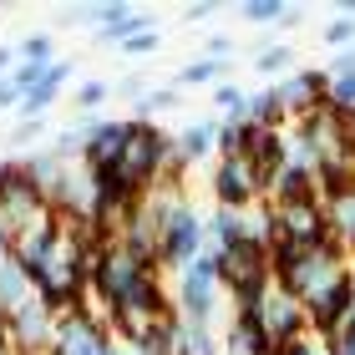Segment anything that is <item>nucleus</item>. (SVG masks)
I'll return each instance as SVG.
<instances>
[{
    "label": "nucleus",
    "instance_id": "obj_1",
    "mask_svg": "<svg viewBox=\"0 0 355 355\" xmlns=\"http://www.w3.org/2000/svg\"><path fill=\"white\" fill-rule=\"evenodd\" d=\"M56 320L61 315L41 295H31L15 310H0V355H51Z\"/></svg>",
    "mask_w": 355,
    "mask_h": 355
},
{
    "label": "nucleus",
    "instance_id": "obj_2",
    "mask_svg": "<svg viewBox=\"0 0 355 355\" xmlns=\"http://www.w3.org/2000/svg\"><path fill=\"white\" fill-rule=\"evenodd\" d=\"M173 304L183 320L214 325L218 304H223V279H218V249H203L183 274H173Z\"/></svg>",
    "mask_w": 355,
    "mask_h": 355
},
{
    "label": "nucleus",
    "instance_id": "obj_3",
    "mask_svg": "<svg viewBox=\"0 0 355 355\" xmlns=\"http://www.w3.org/2000/svg\"><path fill=\"white\" fill-rule=\"evenodd\" d=\"M208 193H214V208L249 214V208L264 203V178L254 173L249 157H214V168H208Z\"/></svg>",
    "mask_w": 355,
    "mask_h": 355
},
{
    "label": "nucleus",
    "instance_id": "obj_4",
    "mask_svg": "<svg viewBox=\"0 0 355 355\" xmlns=\"http://www.w3.org/2000/svg\"><path fill=\"white\" fill-rule=\"evenodd\" d=\"M148 274H153V264L132 259L122 244H107L102 259H96V274H92V295H102L112 310H122V304L142 289V279H148Z\"/></svg>",
    "mask_w": 355,
    "mask_h": 355
},
{
    "label": "nucleus",
    "instance_id": "obj_5",
    "mask_svg": "<svg viewBox=\"0 0 355 355\" xmlns=\"http://www.w3.org/2000/svg\"><path fill=\"white\" fill-rule=\"evenodd\" d=\"M51 198L31 183V173L21 157H0V218L10 223V229H26L31 218H41Z\"/></svg>",
    "mask_w": 355,
    "mask_h": 355
},
{
    "label": "nucleus",
    "instance_id": "obj_6",
    "mask_svg": "<svg viewBox=\"0 0 355 355\" xmlns=\"http://www.w3.org/2000/svg\"><path fill=\"white\" fill-rule=\"evenodd\" d=\"M112 350H117V335H112V325H102L92 310H67L56 320L51 355H112Z\"/></svg>",
    "mask_w": 355,
    "mask_h": 355
},
{
    "label": "nucleus",
    "instance_id": "obj_7",
    "mask_svg": "<svg viewBox=\"0 0 355 355\" xmlns=\"http://www.w3.org/2000/svg\"><path fill=\"white\" fill-rule=\"evenodd\" d=\"M274 92H279V102L289 107V117H310V112H320L330 102V71L325 67H300V71H289L274 82Z\"/></svg>",
    "mask_w": 355,
    "mask_h": 355
},
{
    "label": "nucleus",
    "instance_id": "obj_8",
    "mask_svg": "<svg viewBox=\"0 0 355 355\" xmlns=\"http://www.w3.org/2000/svg\"><path fill=\"white\" fill-rule=\"evenodd\" d=\"M254 315L264 320V330L274 335V345H289V340H300V335H310V315H304V304L289 295V289H279V284L254 304Z\"/></svg>",
    "mask_w": 355,
    "mask_h": 355
},
{
    "label": "nucleus",
    "instance_id": "obj_9",
    "mask_svg": "<svg viewBox=\"0 0 355 355\" xmlns=\"http://www.w3.org/2000/svg\"><path fill=\"white\" fill-rule=\"evenodd\" d=\"M127 142H132V117H102L87 132V153H82V163L92 173H102V168H117L122 163V153H127Z\"/></svg>",
    "mask_w": 355,
    "mask_h": 355
},
{
    "label": "nucleus",
    "instance_id": "obj_10",
    "mask_svg": "<svg viewBox=\"0 0 355 355\" xmlns=\"http://www.w3.org/2000/svg\"><path fill=\"white\" fill-rule=\"evenodd\" d=\"M92 26H96V36H92L96 46H122L157 21H153V10H137V6H92Z\"/></svg>",
    "mask_w": 355,
    "mask_h": 355
},
{
    "label": "nucleus",
    "instance_id": "obj_11",
    "mask_svg": "<svg viewBox=\"0 0 355 355\" xmlns=\"http://www.w3.org/2000/svg\"><path fill=\"white\" fill-rule=\"evenodd\" d=\"M274 335L264 330V320L254 310H234L229 315V335H223V355H274Z\"/></svg>",
    "mask_w": 355,
    "mask_h": 355
},
{
    "label": "nucleus",
    "instance_id": "obj_12",
    "mask_svg": "<svg viewBox=\"0 0 355 355\" xmlns=\"http://www.w3.org/2000/svg\"><path fill=\"white\" fill-rule=\"evenodd\" d=\"M218 127H223V117H193L183 132H173L178 163H183V168H198V163H208V153L218 157Z\"/></svg>",
    "mask_w": 355,
    "mask_h": 355
},
{
    "label": "nucleus",
    "instance_id": "obj_13",
    "mask_svg": "<svg viewBox=\"0 0 355 355\" xmlns=\"http://www.w3.org/2000/svg\"><path fill=\"white\" fill-rule=\"evenodd\" d=\"M67 76H76V61H67V56H61V61H51V67H46V82H41L36 92H26V96H21V107H15V112H21V122H36L41 112H46V107H51L56 96H61Z\"/></svg>",
    "mask_w": 355,
    "mask_h": 355
},
{
    "label": "nucleus",
    "instance_id": "obj_14",
    "mask_svg": "<svg viewBox=\"0 0 355 355\" xmlns=\"http://www.w3.org/2000/svg\"><path fill=\"white\" fill-rule=\"evenodd\" d=\"M239 117L254 122V127H264V132H289V127H295V117H289V107L279 102V92H274V87L249 92V102H244Z\"/></svg>",
    "mask_w": 355,
    "mask_h": 355
},
{
    "label": "nucleus",
    "instance_id": "obj_15",
    "mask_svg": "<svg viewBox=\"0 0 355 355\" xmlns=\"http://www.w3.org/2000/svg\"><path fill=\"white\" fill-rule=\"evenodd\" d=\"M173 355H223V340L214 335V325H198V320L178 315V325H173Z\"/></svg>",
    "mask_w": 355,
    "mask_h": 355
},
{
    "label": "nucleus",
    "instance_id": "obj_16",
    "mask_svg": "<svg viewBox=\"0 0 355 355\" xmlns=\"http://www.w3.org/2000/svg\"><path fill=\"white\" fill-rule=\"evenodd\" d=\"M21 163H26V173H31V183H36L41 193H46V198H51V193L61 188V178H67V157H61L56 148H36V153H26L21 157Z\"/></svg>",
    "mask_w": 355,
    "mask_h": 355
},
{
    "label": "nucleus",
    "instance_id": "obj_17",
    "mask_svg": "<svg viewBox=\"0 0 355 355\" xmlns=\"http://www.w3.org/2000/svg\"><path fill=\"white\" fill-rule=\"evenodd\" d=\"M31 295H36L31 274H26V269L6 254V259H0V310H15V304H26Z\"/></svg>",
    "mask_w": 355,
    "mask_h": 355
},
{
    "label": "nucleus",
    "instance_id": "obj_18",
    "mask_svg": "<svg viewBox=\"0 0 355 355\" xmlns=\"http://www.w3.org/2000/svg\"><path fill=\"white\" fill-rule=\"evenodd\" d=\"M223 71H229V61L198 56V61H188V67H178L173 87H178V92H188V87H218V76H223Z\"/></svg>",
    "mask_w": 355,
    "mask_h": 355
},
{
    "label": "nucleus",
    "instance_id": "obj_19",
    "mask_svg": "<svg viewBox=\"0 0 355 355\" xmlns=\"http://www.w3.org/2000/svg\"><path fill=\"white\" fill-rule=\"evenodd\" d=\"M289 67H295V46H289V41H274V46H264V51L254 56V71H259V76L289 71Z\"/></svg>",
    "mask_w": 355,
    "mask_h": 355
},
{
    "label": "nucleus",
    "instance_id": "obj_20",
    "mask_svg": "<svg viewBox=\"0 0 355 355\" xmlns=\"http://www.w3.org/2000/svg\"><path fill=\"white\" fill-rule=\"evenodd\" d=\"M15 56H21V61H36V67H51V61H56V41L46 36V31H31V36L15 46Z\"/></svg>",
    "mask_w": 355,
    "mask_h": 355
},
{
    "label": "nucleus",
    "instance_id": "obj_21",
    "mask_svg": "<svg viewBox=\"0 0 355 355\" xmlns=\"http://www.w3.org/2000/svg\"><path fill=\"white\" fill-rule=\"evenodd\" d=\"M239 15H244L249 26H284L289 6H279V0H254V6H239Z\"/></svg>",
    "mask_w": 355,
    "mask_h": 355
},
{
    "label": "nucleus",
    "instance_id": "obj_22",
    "mask_svg": "<svg viewBox=\"0 0 355 355\" xmlns=\"http://www.w3.org/2000/svg\"><path fill=\"white\" fill-rule=\"evenodd\" d=\"M320 41L335 46V51H355V21H350V15H335V21H325Z\"/></svg>",
    "mask_w": 355,
    "mask_h": 355
},
{
    "label": "nucleus",
    "instance_id": "obj_23",
    "mask_svg": "<svg viewBox=\"0 0 355 355\" xmlns=\"http://www.w3.org/2000/svg\"><path fill=\"white\" fill-rule=\"evenodd\" d=\"M244 102H249V92H244V87H234V82H218V87H214V107H218V117H239V112H244Z\"/></svg>",
    "mask_w": 355,
    "mask_h": 355
},
{
    "label": "nucleus",
    "instance_id": "obj_24",
    "mask_svg": "<svg viewBox=\"0 0 355 355\" xmlns=\"http://www.w3.org/2000/svg\"><path fill=\"white\" fill-rule=\"evenodd\" d=\"M178 96H183L178 87H153V92L132 107V117H153V112H168V107H178Z\"/></svg>",
    "mask_w": 355,
    "mask_h": 355
},
{
    "label": "nucleus",
    "instance_id": "obj_25",
    "mask_svg": "<svg viewBox=\"0 0 355 355\" xmlns=\"http://www.w3.org/2000/svg\"><path fill=\"white\" fill-rule=\"evenodd\" d=\"M76 107H82V112H92V117H96V107H102L107 102V96H112V87L107 82H96V76H87V82H76Z\"/></svg>",
    "mask_w": 355,
    "mask_h": 355
},
{
    "label": "nucleus",
    "instance_id": "obj_26",
    "mask_svg": "<svg viewBox=\"0 0 355 355\" xmlns=\"http://www.w3.org/2000/svg\"><path fill=\"white\" fill-rule=\"evenodd\" d=\"M330 102L355 112V67H345V71H330Z\"/></svg>",
    "mask_w": 355,
    "mask_h": 355
},
{
    "label": "nucleus",
    "instance_id": "obj_27",
    "mask_svg": "<svg viewBox=\"0 0 355 355\" xmlns=\"http://www.w3.org/2000/svg\"><path fill=\"white\" fill-rule=\"evenodd\" d=\"M157 46H163V31L148 26V31H137L132 41H122V51H127V56H148V51H157Z\"/></svg>",
    "mask_w": 355,
    "mask_h": 355
},
{
    "label": "nucleus",
    "instance_id": "obj_28",
    "mask_svg": "<svg viewBox=\"0 0 355 355\" xmlns=\"http://www.w3.org/2000/svg\"><path fill=\"white\" fill-rule=\"evenodd\" d=\"M36 137H46V122L36 117V122H15L10 127V148H26V142H36Z\"/></svg>",
    "mask_w": 355,
    "mask_h": 355
},
{
    "label": "nucleus",
    "instance_id": "obj_29",
    "mask_svg": "<svg viewBox=\"0 0 355 355\" xmlns=\"http://www.w3.org/2000/svg\"><path fill=\"white\" fill-rule=\"evenodd\" d=\"M148 92H153V87L142 82V76H127V82H117V96H122V102H132V107H137Z\"/></svg>",
    "mask_w": 355,
    "mask_h": 355
},
{
    "label": "nucleus",
    "instance_id": "obj_30",
    "mask_svg": "<svg viewBox=\"0 0 355 355\" xmlns=\"http://www.w3.org/2000/svg\"><path fill=\"white\" fill-rule=\"evenodd\" d=\"M203 56H214V61H229V56H234V36H208Z\"/></svg>",
    "mask_w": 355,
    "mask_h": 355
},
{
    "label": "nucleus",
    "instance_id": "obj_31",
    "mask_svg": "<svg viewBox=\"0 0 355 355\" xmlns=\"http://www.w3.org/2000/svg\"><path fill=\"white\" fill-rule=\"evenodd\" d=\"M6 107H21V92H15L6 76H0V112H6Z\"/></svg>",
    "mask_w": 355,
    "mask_h": 355
},
{
    "label": "nucleus",
    "instance_id": "obj_32",
    "mask_svg": "<svg viewBox=\"0 0 355 355\" xmlns=\"http://www.w3.org/2000/svg\"><path fill=\"white\" fill-rule=\"evenodd\" d=\"M10 239H15V229H10L6 218H0V259H6V254H10Z\"/></svg>",
    "mask_w": 355,
    "mask_h": 355
}]
</instances>
